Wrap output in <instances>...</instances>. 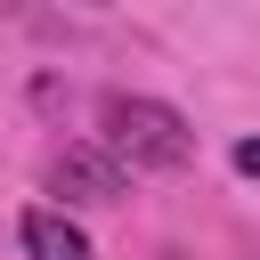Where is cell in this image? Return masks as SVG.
<instances>
[{
  "label": "cell",
  "instance_id": "1",
  "mask_svg": "<svg viewBox=\"0 0 260 260\" xmlns=\"http://www.w3.org/2000/svg\"><path fill=\"white\" fill-rule=\"evenodd\" d=\"M98 122H106V154L130 162V171H187V162H195V130H187V114L162 106V98L114 89V98L98 106Z\"/></svg>",
  "mask_w": 260,
  "mask_h": 260
},
{
  "label": "cell",
  "instance_id": "2",
  "mask_svg": "<svg viewBox=\"0 0 260 260\" xmlns=\"http://www.w3.org/2000/svg\"><path fill=\"white\" fill-rule=\"evenodd\" d=\"M49 195H65V203H122L130 179H122V162L106 146H57L49 154Z\"/></svg>",
  "mask_w": 260,
  "mask_h": 260
},
{
  "label": "cell",
  "instance_id": "3",
  "mask_svg": "<svg viewBox=\"0 0 260 260\" xmlns=\"http://www.w3.org/2000/svg\"><path fill=\"white\" fill-rule=\"evenodd\" d=\"M24 252H32V260H98V252H89V236H81L65 211H49V203H41V211H24Z\"/></svg>",
  "mask_w": 260,
  "mask_h": 260
},
{
  "label": "cell",
  "instance_id": "4",
  "mask_svg": "<svg viewBox=\"0 0 260 260\" xmlns=\"http://www.w3.org/2000/svg\"><path fill=\"white\" fill-rule=\"evenodd\" d=\"M236 171H244V179H260V138H244V146H236Z\"/></svg>",
  "mask_w": 260,
  "mask_h": 260
},
{
  "label": "cell",
  "instance_id": "5",
  "mask_svg": "<svg viewBox=\"0 0 260 260\" xmlns=\"http://www.w3.org/2000/svg\"><path fill=\"white\" fill-rule=\"evenodd\" d=\"M8 8H24V0H8Z\"/></svg>",
  "mask_w": 260,
  "mask_h": 260
}]
</instances>
